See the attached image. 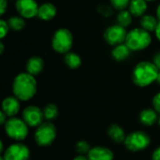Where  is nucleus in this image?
<instances>
[{
    "mask_svg": "<svg viewBox=\"0 0 160 160\" xmlns=\"http://www.w3.org/2000/svg\"><path fill=\"white\" fill-rule=\"evenodd\" d=\"M124 143L129 151L139 152L146 149L150 145L151 138L143 131H133L127 136Z\"/></svg>",
    "mask_w": 160,
    "mask_h": 160,
    "instance_id": "7",
    "label": "nucleus"
},
{
    "mask_svg": "<svg viewBox=\"0 0 160 160\" xmlns=\"http://www.w3.org/2000/svg\"><path fill=\"white\" fill-rule=\"evenodd\" d=\"M8 23L11 30L15 32H20L25 27V19L20 15H14L8 19Z\"/></svg>",
    "mask_w": 160,
    "mask_h": 160,
    "instance_id": "23",
    "label": "nucleus"
},
{
    "mask_svg": "<svg viewBox=\"0 0 160 160\" xmlns=\"http://www.w3.org/2000/svg\"><path fill=\"white\" fill-rule=\"evenodd\" d=\"M91 145L89 142H87L86 141H79L76 144V151L79 155L82 156H87L89 151L91 150Z\"/></svg>",
    "mask_w": 160,
    "mask_h": 160,
    "instance_id": "25",
    "label": "nucleus"
},
{
    "mask_svg": "<svg viewBox=\"0 0 160 160\" xmlns=\"http://www.w3.org/2000/svg\"><path fill=\"white\" fill-rule=\"evenodd\" d=\"M132 19L133 16L130 13L129 10L128 9H124V10H120L117 15H116V22L117 24L127 28L128 27L131 23H132Z\"/></svg>",
    "mask_w": 160,
    "mask_h": 160,
    "instance_id": "22",
    "label": "nucleus"
},
{
    "mask_svg": "<svg viewBox=\"0 0 160 160\" xmlns=\"http://www.w3.org/2000/svg\"><path fill=\"white\" fill-rule=\"evenodd\" d=\"M86 157L88 160H113L114 158L112 151L103 146L92 147Z\"/></svg>",
    "mask_w": 160,
    "mask_h": 160,
    "instance_id": "13",
    "label": "nucleus"
},
{
    "mask_svg": "<svg viewBox=\"0 0 160 160\" xmlns=\"http://www.w3.org/2000/svg\"><path fill=\"white\" fill-rule=\"evenodd\" d=\"M0 152L1 153H4L5 151H4V143H3V142L1 141V142H0Z\"/></svg>",
    "mask_w": 160,
    "mask_h": 160,
    "instance_id": "38",
    "label": "nucleus"
},
{
    "mask_svg": "<svg viewBox=\"0 0 160 160\" xmlns=\"http://www.w3.org/2000/svg\"><path fill=\"white\" fill-rule=\"evenodd\" d=\"M158 125L160 126V115L158 116Z\"/></svg>",
    "mask_w": 160,
    "mask_h": 160,
    "instance_id": "41",
    "label": "nucleus"
},
{
    "mask_svg": "<svg viewBox=\"0 0 160 160\" xmlns=\"http://www.w3.org/2000/svg\"><path fill=\"white\" fill-rule=\"evenodd\" d=\"M131 52L132 51L128 47V45L126 43H122V44H119V45L112 47V56L115 61L123 62L130 56Z\"/></svg>",
    "mask_w": 160,
    "mask_h": 160,
    "instance_id": "16",
    "label": "nucleus"
},
{
    "mask_svg": "<svg viewBox=\"0 0 160 160\" xmlns=\"http://www.w3.org/2000/svg\"><path fill=\"white\" fill-rule=\"evenodd\" d=\"M56 128L51 122H43L37 128L35 132V142L41 147L50 146L56 138Z\"/></svg>",
    "mask_w": 160,
    "mask_h": 160,
    "instance_id": "6",
    "label": "nucleus"
},
{
    "mask_svg": "<svg viewBox=\"0 0 160 160\" xmlns=\"http://www.w3.org/2000/svg\"><path fill=\"white\" fill-rule=\"evenodd\" d=\"M2 157L5 160H29L30 151L26 145L18 142L9 145Z\"/></svg>",
    "mask_w": 160,
    "mask_h": 160,
    "instance_id": "9",
    "label": "nucleus"
},
{
    "mask_svg": "<svg viewBox=\"0 0 160 160\" xmlns=\"http://www.w3.org/2000/svg\"><path fill=\"white\" fill-rule=\"evenodd\" d=\"M108 134H109L110 138L117 143L124 142L127 138L125 130L123 129V128H121L117 124H112L110 126V128L108 129Z\"/></svg>",
    "mask_w": 160,
    "mask_h": 160,
    "instance_id": "20",
    "label": "nucleus"
},
{
    "mask_svg": "<svg viewBox=\"0 0 160 160\" xmlns=\"http://www.w3.org/2000/svg\"><path fill=\"white\" fill-rule=\"evenodd\" d=\"M12 93L21 101L32 99L37 93V81L35 76L28 72L19 73L12 82Z\"/></svg>",
    "mask_w": 160,
    "mask_h": 160,
    "instance_id": "1",
    "label": "nucleus"
},
{
    "mask_svg": "<svg viewBox=\"0 0 160 160\" xmlns=\"http://www.w3.org/2000/svg\"><path fill=\"white\" fill-rule=\"evenodd\" d=\"M8 9V0H0V14L3 16Z\"/></svg>",
    "mask_w": 160,
    "mask_h": 160,
    "instance_id": "30",
    "label": "nucleus"
},
{
    "mask_svg": "<svg viewBox=\"0 0 160 160\" xmlns=\"http://www.w3.org/2000/svg\"><path fill=\"white\" fill-rule=\"evenodd\" d=\"M152 42L151 33L142 27L133 28L128 32L125 43L132 52H141L147 49Z\"/></svg>",
    "mask_w": 160,
    "mask_h": 160,
    "instance_id": "3",
    "label": "nucleus"
},
{
    "mask_svg": "<svg viewBox=\"0 0 160 160\" xmlns=\"http://www.w3.org/2000/svg\"><path fill=\"white\" fill-rule=\"evenodd\" d=\"M73 45V35L69 29L62 27L57 29L52 38V48L60 54L70 52Z\"/></svg>",
    "mask_w": 160,
    "mask_h": 160,
    "instance_id": "4",
    "label": "nucleus"
},
{
    "mask_svg": "<svg viewBox=\"0 0 160 160\" xmlns=\"http://www.w3.org/2000/svg\"><path fill=\"white\" fill-rule=\"evenodd\" d=\"M158 22H159V20L157 18V16H154L151 14H145L142 17H141L140 26L143 28L144 30L152 33L156 31Z\"/></svg>",
    "mask_w": 160,
    "mask_h": 160,
    "instance_id": "18",
    "label": "nucleus"
},
{
    "mask_svg": "<svg viewBox=\"0 0 160 160\" xmlns=\"http://www.w3.org/2000/svg\"><path fill=\"white\" fill-rule=\"evenodd\" d=\"M156 16H157V18H158V19L160 21V4L158 6V8H157V10H156Z\"/></svg>",
    "mask_w": 160,
    "mask_h": 160,
    "instance_id": "36",
    "label": "nucleus"
},
{
    "mask_svg": "<svg viewBox=\"0 0 160 160\" xmlns=\"http://www.w3.org/2000/svg\"><path fill=\"white\" fill-rule=\"evenodd\" d=\"M131 0H110V4L116 10H124L127 9L130 4Z\"/></svg>",
    "mask_w": 160,
    "mask_h": 160,
    "instance_id": "27",
    "label": "nucleus"
},
{
    "mask_svg": "<svg viewBox=\"0 0 160 160\" xmlns=\"http://www.w3.org/2000/svg\"><path fill=\"white\" fill-rule=\"evenodd\" d=\"M98 11L103 17H111L113 14V8L111 4H100L98 7Z\"/></svg>",
    "mask_w": 160,
    "mask_h": 160,
    "instance_id": "26",
    "label": "nucleus"
},
{
    "mask_svg": "<svg viewBox=\"0 0 160 160\" xmlns=\"http://www.w3.org/2000/svg\"><path fill=\"white\" fill-rule=\"evenodd\" d=\"M15 8L20 16L24 19H33L38 17V4L36 0H16Z\"/></svg>",
    "mask_w": 160,
    "mask_h": 160,
    "instance_id": "11",
    "label": "nucleus"
},
{
    "mask_svg": "<svg viewBox=\"0 0 160 160\" xmlns=\"http://www.w3.org/2000/svg\"><path fill=\"white\" fill-rule=\"evenodd\" d=\"M158 120V112L155 109H145L140 113V122L144 126H153Z\"/></svg>",
    "mask_w": 160,
    "mask_h": 160,
    "instance_id": "19",
    "label": "nucleus"
},
{
    "mask_svg": "<svg viewBox=\"0 0 160 160\" xmlns=\"http://www.w3.org/2000/svg\"><path fill=\"white\" fill-rule=\"evenodd\" d=\"M128 31L126 30V28L116 23L106 28L103 34V38L107 44L114 47L116 45L125 43Z\"/></svg>",
    "mask_w": 160,
    "mask_h": 160,
    "instance_id": "8",
    "label": "nucleus"
},
{
    "mask_svg": "<svg viewBox=\"0 0 160 160\" xmlns=\"http://www.w3.org/2000/svg\"><path fill=\"white\" fill-rule=\"evenodd\" d=\"M147 2H155V1H157V0H146Z\"/></svg>",
    "mask_w": 160,
    "mask_h": 160,
    "instance_id": "40",
    "label": "nucleus"
},
{
    "mask_svg": "<svg viewBox=\"0 0 160 160\" xmlns=\"http://www.w3.org/2000/svg\"><path fill=\"white\" fill-rule=\"evenodd\" d=\"M73 160H88V158H87V157H85V156L79 155V156H77Z\"/></svg>",
    "mask_w": 160,
    "mask_h": 160,
    "instance_id": "35",
    "label": "nucleus"
},
{
    "mask_svg": "<svg viewBox=\"0 0 160 160\" xmlns=\"http://www.w3.org/2000/svg\"><path fill=\"white\" fill-rule=\"evenodd\" d=\"M155 35H156L157 38L159 40L160 42V21L159 22H158V27H157L156 31H155Z\"/></svg>",
    "mask_w": 160,
    "mask_h": 160,
    "instance_id": "34",
    "label": "nucleus"
},
{
    "mask_svg": "<svg viewBox=\"0 0 160 160\" xmlns=\"http://www.w3.org/2000/svg\"><path fill=\"white\" fill-rule=\"evenodd\" d=\"M153 63L156 65V67L160 70V52H157L154 56V59H153Z\"/></svg>",
    "mask_w": 160,
    "mask_h": 160,
    "instance_id": "31",
    "label": "nucleus"
},
{
    "mask_svg": "<svg viewBox=\"0 0 160 160\" xmlns=\"http://www.w3.org/2000/svg\"><path fill=\"white\" fill-rule=\"evenodd\" d=\"M20 99L15 96L6 98L2 102V111L8 115V117H14L21 109Z\"/></svg>",
    "mask_w": 160,
    "mask_h": 160,
    "instance_id": "12",
    "label": "nucleus"
},
{
    "mask_svg": "<svg viewBox=\"0 0 160 160\" xmlns=\"http://www.w3.org/2000/svg\"><path fill=\"white\" fill-rule=\"evenodd\" d=\"M7 120H8V115L2 111L0 112V123H1V125H5Z\"/></svg>",
    "mask_w": 160,
    "mask_h": 160,
    "instance_id": "33",
    "label": "nucleus"
},
{
    "mask_svg": "<svg viewBox=\"0 0 160 160\" xmlns=\"http://www.w3.org/2000/svg\"><path fill=\"white\" fill-rule=\"evenodd\" d=\"M4 50H5L4 43L1 41V42H0V53H1V54H3V53H4Z\"/></svg>",
    "mask_w": 160,
    "mask_h": 160,
    "instance_id": "37",
    "label": "nucleus"
},
{
    "mask_svg": "<svg viewBox=\"0 0 160 160\" xmlns=\"http://www.w3.org/2000/svg\"><path fill=\"white\" fill-rule=\"evenodd\" d=\"M64 63L68 68L77 69L82 66V58L78 53L74 52H68V53L64 54Z\"/></svg>",
    "mask_w": 160,
    "mask_h": 160,
    "instance_id": "21",
    "label": "nucleus"
},
{
    "mask_svg": "<svg viewBox=\"0 0 160 160\" xmlns=\"http://www.w3.org/2000/svg\"><path fill=\"white\" fill-rule=\"evenodd\" d=\"M159 69L153 62L142 61L132 71V82L139 87H147L157 82Z\"/></svg>",
    "mask_w": 160,
    "mask_h": 160,
    "instance_id": "2",
    "label": "nucleus"
},
{
    "mask_svg": "<svg viewBox=\"0 0 160 160\" xmlns=\"http://www.w3.org/2000/svg\"><path fill=\"white\" fill-rule=\"evenodd\" d=\"M153 107L158 112V113H160V92L153 98Z\"/></svg>",
    "mask_w": 160,
    "mask_h": 160,
    "instance_id": "29",
    "label": "nucleus"
},
{
    "mask_svg": "<svg viewBox=\"0 0 160 160\" xmlns=\"http://www.w3.org/2000/svg\"><path fill=\"white\" fill-rule=\"evenodd\" d=\"M0 160H5V159L3 158V157H1V158H0Z\"/></svg>",
    "mask_w": 160,
    "mask_h": 160,
    "instance_id": "42",
    "label": "nucleus"
},
{
    "mask_svg": "<svg viewBox=\"0 0 160 160\" xmlns=\"http://www.w3.org/2000/svg\"><path fill=\"white\" fill-rule=\"evenodd\" d=\"M9 29L10 28L8 26V21H5L4 19H1L0 20V38H1V39H3L8 34Z\"/></svg>",
    "mask_w": 160,
    "mask_h": 160,
    "instance_id": "28",
    "label": "nucleus"
},
{
    "mask_svg": "<svg viewBox=\"0 0 160 160\" xmlns=\"http://www.w3.org/2000/svg\"><path fill=\"white\" fill-rule=\"evenodd\" d=\"M152 158L153 160H160V146L154 151Z\"/></svg>",
    "mask_w": 160,
    "mask_h": 160,
    "instance_id": "32",
    "label": "nucleus"
},
{
    "mask_svg": "<svg viewBox=\"0 0 160 160\" xmlns=\"http://www.w3.org/2000/svg\"><path fill=\"white\" fill-rule=\"evenodd\" d=\"M157 82L160 84V70H159V73H158V79H157Z\"/></svg>",
    "mask_w": 160,
    "mask_h": 160,
    "instance_id": "39",
    "label": "nucleus"
},
{
    "mask_svg": "<svg viewBox=\"0 0 160 160\" xmlns=\"http://www.w3.org/2000/svg\"><path fill=\"white\" fill-rule=\"evenodd\" d=\"M44 60L39 56H33L30 57L25 65L26 72L33 76H38L40 74L44 68Z\"/></svg>",
    "mask_w": 160,
    "mask_h": 160,
    "instance_id": "15",
    "label": "nucleus"
},
{
    "mask_svg": "<svg viewBox=\"0 0 160 160\" xmlns=\"http://www.w3.org/2000/svg\"><path fill=\"white\" fill-rule=\"evenodd\" d=\"M22 119L29 127L38 128L45 119L43 110L35 105L27 106L22 112Z\"/></svg>",
    "mask_w": 160,
    "mask_h": 160,
    "instance_id": "10",
    "label": "nucleus"
},
{
    "mask_svg": "<svg viewBox=\"0 0 160 160\" xmlns=\"http://www.w3.org/2000/svg\"><path fill=\"white\" fill-rule=\"evenodd\" d=\"M147 3L146 0H131L128 6V10L133 17H142L147 11Z\"/></svg>",
    "mask_w": 160,
    "mask_h": 160,
    "instance_id": "17",
    "label": "nucleus"
},
{
    "mask_svg": "<svg viewBox=\"0 0 160 160\" xmlns=\"http://www.w3.org/2000/svg\"><path fill=\"white\" fill-rule=\"evenodd\" d=\"M57 14V8L56 7L50 2L43 3L39 6L38 8V17L41 21H51L52 20Z\"/></svg>",
    "mask_w": 160,
    "mask_h": 160,
    "instance_id": "14",
    "label": "nucleus"
},
{
    "mask_svg": "<svg viewBox=\"0 0 160 160\" xmlns=\"http://www.w3.org/2000/svg\"><path fill=\"white\" fill-rule=\"evenodd\" d=\"M43 113H44L45 119L48 121H51V120H54L58 116L59 111L55 104L49 103L43 108Z\"/></svg>",
    "mask_w": 160,
    "mask_h": 160,
    "instance_id": "24",
    "label": "nucleus"
},
{
    "mask_svg": "<svg viewBox=\"0 0 160 160\" xmlns=\"http://www.w3.org/2000/svg\"><path fill=\"white\" fill-rule=\"evenodd\" d=\"M5 131L7 135L17 142L25 140L28 135V125L24 122L23 119L18 117H9L6 124L4 125Z\"/></svg>",
    "mask_w": 160,
    "mask_h": 160,
    "instance_id": "5",
    "label": "nucleus"
}]
</instances>
